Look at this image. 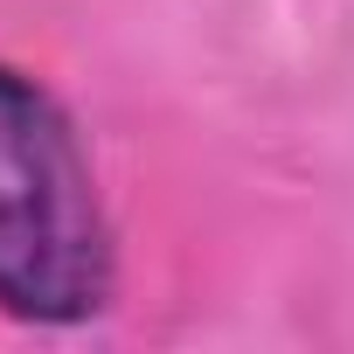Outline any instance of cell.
Segmentation results:
<instances>
[{
	"instance_id": "6da1fadb",
	"label": "cell",
	"mask_w": 354,
	"mask_h": 354,
	"mask_svg": "<svg viewBox=\"0 0 354 354\" xmlns=\"http://www.w3.org/2000/svg\"><path fill=\"white\" fill-rule=\"evenodd\" d=\"M118 278L111 223L63 104L0 63V313L77 326L104 313Z\"/></svg>"
}]
</instances>
